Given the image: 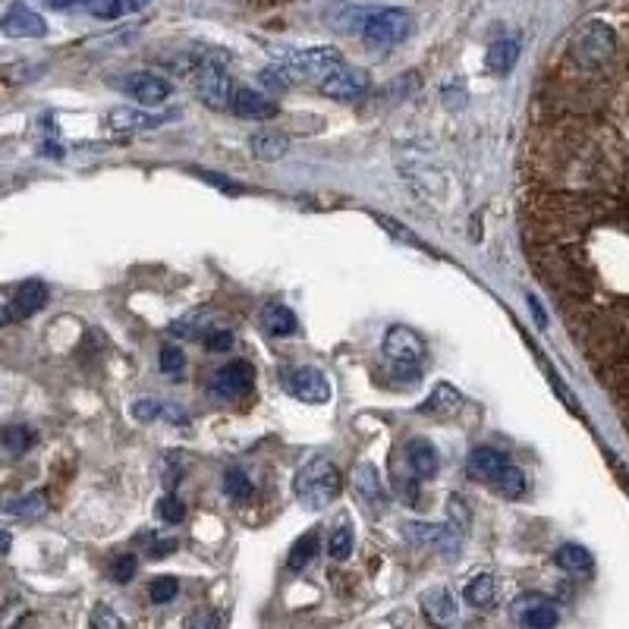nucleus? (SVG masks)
I'll use <instances>...</instances> for the list:
<instances>
[{"label": "nucleus", "mask_w": 629, "mask_h": 629, "mask_svg": "<svg viewBox=\"0 0 629 629\" xmlns=\"http://www.w3.org/2000/svg\"><path fill=\"white\" fill-rule=\"evenodd\" d=\"M343 488L340 469L328 460V457H315L306 466H299L296 479H293V491L302 504L309 510H324L337 501V494Z\"/></svg>", "instance_id": "f257e3e1"}, {"label": "nucleus", "mask_w": 629, "mask_h": 629, "mask_svg": "<svg viewBox=\"0 0 629 629\" xmlns=\"http://www.w3.org/2000/svg\"><path fill=\"white\" fill-rule=\"evenodd\" d=\"M614 54H617V35L611 26L601 23V19H592V23L579 26L570 38V57L585 73L604 70L607 63L614 60Z\"/></svg>", "instance_id": "f03ea898"}, {"label": "nucleus", "mask_w": 629, "mask_h": 629, "mask_svg": "<svg viewBox=\"0 0 629 629\" xmlns=\"http://www.w3.org/2000/svg\"><path fill=\"white\" fill-rule=\"evenodd\" d=\"M195 92L199 98L214 107V111H224L230 107V76H227V54H205L195 67Z\"/></svg>", "instance_id": "7ed1b4c3"}, {"label": "nucleus", "mask_w": 629, "mask_h": 629, "mask_svg": "<svg viewBox=\"0 0 629 629\" xmlns=\"http://www.w3.org/2000/svg\"><path fill=\"white\" fill-rule=\"evenodd\" d=\"M409 32H412V16L397 7L372 10L365 16V26H362L365 45H372V48H394Z\"/></svg>", "instance_id": "20e7f679"}, {"label": "nucleus", "mask_w": 629, "mask_h": 629, "mask_svg": "<svg viewBox=\"0 0 629 629\" xmlns=\"http://www.w3.org/2000/svg\"><path fill=\"white\" fill-rule=\"evenodd\" d=\"M284 67L290 70V76L296 79V82H309V79H324L328 73H334L340 63H343V57H340V51L337 48H309V51H290V54H284Z\"/></svg>", "instance_id": "39448f33"}, {"label": "nucleus", "mask_w": 629, "mask_h": 629, "mask_svg": "<svg viewBox=\"0 0 629 629\" xmlns=\"http://www.w3.org/2000/svg\"><path fill=\"white\" fill-rule=\"evenodd\" d=\"M425 353H428V346H425L422 334L412 328H403V324L390 328L384 337V356L390 365H422Z\"/></svg>", "instance_id": "423d86ee"}, {"label": "nucleus", "mask_w": 629, "mask_h": 629, "mask_svg": "<svg viewBox=\"0 0 629 629\" xmlns=\"http://www.w3.org/2000/svg\"><path fill=\"white\" fill-rule=\"evenodd\" d=\"M252 381H255V368H252V362H246V359H233V362H227V365H221L218 372H214V378H211V394L214 397H221V400H236V397H243L246 390L252 387Z\"/></svg>", "instance_id": "0eeeda50"}, {"label": "nucleus", "mask_w": 629, "mask_h": 629, "mask_svg": "<svg viewBox=\"0 0 629 629\" xmlns=\"http://www.w3.org/2000/svg\"><path fill=\"white\" fill-rule=\"evenodd\" d=\"M368 85H372V79H368L365 70H353L346 67V63H340L334 73L321 79V92L334 101H356L368 92Z\"/></svg>", "instance_id": "6e6552de"}, {"label": "nucleus", "mask_w": 629, "mask_h": 629, "mask_svg": "<svg viewBox=\"0 0 629 629\" xmlns=\"http://www.w3.org/2000/svg\"><path fill=\"white\" fill-rule=\"evenodd\" d=\"M284 384H287L290 394L296 400H302V403L318 406V403H328L331 400V384H328V378L318 372V368L299 365V368H293V372L287 375Z\"/></svg>", "instance_id": "1a4fd4ad"}, {"label": "nucleus", "mask_w": 629, "mask_h": 629, "mask_svg": "<svg viewBox=\"0 0 629 629\" xmlns=\"http://www.w3.org/2000/svg\"><path fill=\"white\" fill-rule=\"evenodd\" d=\"M0 32L7 38H45L48 23H45V16H38L32 7L13 4L4 16H0Z\"/></svg>", "instance_id": "9d476101"}, {"label": "nucleus", "mask_w": 629, "mask_h": 629, "mask_svg": "<svg viewBox=\"0 0 629 629\" xmlns=\"http://www.w3.org/2000/svg\"><path fill=\"white\" fill-rule=\"evenodd\" d=\"M353 491H356V497L359 501L372 510V513H381V510H387V491H384V479L378 475V469H375V463H359L356 469H353Z\"/></svg>", "instance_id": "9b49d317"}, {"label": "nucleus", "mask_w": 629, "mask_h": 629, "mask_svg": "<svg viewBox=\"0 0 629 629\" xmlns=\"http://www.w3.org/2000/svg\"><path fill=\"white\" fill-rule=\"evenodd\" d=\"M170 120V114H151L139 111V107H114L107 111L104 123L114 129V133H148V129H158Z\"/></svg>", "instance_id": "f8f14e48"}, {"label": "nucleus", "mask_w": 629, "mask_h": 629, "mask_svg": "<svg viewBox=\"0 0 629 629\" xmlns=\"http://www.w3.org/2000/svg\"><path fill=\"white\" fill-rule=\"evenodd\" d=\"M513 617L523 623L526 629H551L557 626V611H554V604L548 598H541V595H523V598H516L513 604Z\"/></svg>", "instance_id": "ddd939ff"}, {"label": "nucleus", "mask_w": 629, "mask_h": 629, "mask_svg": "<svg viewBox=\"0 0 629 629\" xmlns=\"http://www.w3.org/2000/svg\"><path fill=\"white\" fill-rule=\"evenodd\" d=\"M126 92L145 107H158L161 101L170 98V82L158 73H133L126 79Z\"/></svg>", "instance_id": "4468645a"}, {"label": "nucleus", "mask_w": 629, "mask_h": 629, "mask_svg": "<svg viewBox=\"0 0 629 629\" xmlns=\"http://www.w3.org/2000/svg\"><path fill=\"white\" fill-rule=\"evenodd\" d=\"M230 107H233L236 117H246V120H271V117H277V104L268 95L255 92V89H236L233 98H230Z\"/></svg>", "instance_id": "2eb2a0df"}, {"label": "nucleus", "mask_w": 629, "mask_h": 629, "mask_svg": "<svg viewBox=\"0 0 629 629\" xmlns=\"http://www.w3.org/2000/svg\"><path fill=\"white\" fill-rule=\"evenodd\" d=\"M507 463L510 460L504 457L501 450H494V447H475L469 453V460H466V472H469V479H475V482H494Z\"/></svg>", "instance_id": "dca6fc26"}, {"label": "nucleus", "mask_w": 629, "mask_h": 629, "mask_svg": "<svg viewBox=\"0 0 629 629\" xmlns=\"http://www.w3.org/2000/svg\"><path fill=\"white\" fill-rule=\"evenodd\" d=\"M406 460H409V469L416 472L419 479H435L438 469H441V453L428 438H412L406 444Z\"/></svg>", "instance_id": "f3484780"}, {"label": "nucleus", "mask_w": 629, "mask_h": 629, "mask_svg": "<svg viewBox=\"0 0 629 629\" xmlns=\"http://www.w3.org/2000/svg\"><path fill=\"white\" fill-rule=\"evenodd\" d=\"M48 296H51V293H48V287H45V284H41V280H26V284L16 290L13 302H10L13 321L38 315L41 309L48 306Z\"/></svg>", "instance_id": "a211bd4d"}, {"label": "nucleus", "mask_w": 629, "mask_h": 629, "mask_svg": "<svg viewBox=\"0 0 629 629\" xmlns=\"http://www.w3.org/2000/svg\"><path fill=\"white\" fill-rule=\"evenodd\" d=\"M460 409H463V397H460V390L453 387V384H447V381L435 384V390H431L428 400L422 403V412H428V416H444V419L457 416Z\"/></svg>", "instance_id": "6ab92c4d"}, {"label": "nucleus", "mask_w": 629, "mask_h": 629, "mask_svg": "<svg viewBox=\"0 0 629 629\" xmlns=\"http://www.w3.org/2000/svg\"><path fill=\"white\" fill-rule=\"evenodd\" d=\"M372 13L368 7H356V4H334L324 10V19H328V26L346 35H362L365 26V16Z\"/></svg>", "instance_id": "aec40b11"}, {"label": "nucleus", "mask_w": 629, "mask_h": 629, "mask_svg": "<svg viewBox=\"0 0 629 629\" xmlns=\"http://www.w3.org/2000/svg\"><path fill=\"white\" fill-rule=\"evenodd\" d=\"M519 60V41L516 38H501L485 51V70L491 76H507Z\"/></svg>", "instance_id": "412c9836"}, {"label": "nucleus", "mask_w": 629, "mask_h": 629, "mask_svg": "<svg viewBox=\"0 0 629 629\" xmlns=\"http://www.w3.org/2000/svg\"><path fill=\"white\" fill-rule=\"evenodd\" d=\"M262 324L271 337H290L299 328V318L293 315V309H287L284 302H271L262 312Z\"/></svg>", "instance_id": "4be33fe9"}, {"label": "nucleus", "mask_w": 629, "mask_h": 629, "mask_svg": "<svg viewBox=\"0 0 629 629\" xmlns=\"http://www.w3.org/2000/svg\"><path fill=\"white\" fill-rule=\"evenodd\" d=\"M249 148H252V155L258 161H280L290 151V142L280 133H258V136L249 139Z\"/></svg>", "instance_id": "5701e85b"}, {"label": "nucleus", "mask_w": 629, "mask_h": 629, "mask_svg": "<svg viewBox=\"0 0 629 629\" xmlns=\"http://www.w3.org/2000/svg\"><path fill=\"white\" fill-rule=\"evenodd\" d=\"M422 607H425L428 620H435V623H447V620H453V614H457V601H453V595L447 589L425 592L422 595Z\"/></svg>", "instance_id": "b1692460"}, {"label": "nucleus", "mask_w": 629, "mask_h": 629, "mask_svg": "<svg viewBox=\"0 0 629 629\" xmlns=\"http://www.w3.org/2000/svg\"><path fill=\"white\" fill-rule=\"evenodd\" d=\"M315 554H318V532L312 529V532L299 535V538L293 541V548H290V554H287V570H293V573L306 570L309 563L315 560Z\"/></svg>", "instance_id": "393cba45"}, {"label": "nucleus", "mask_w": 629, "mask_h": 629, "mask_svg": "<svg viewBox=\"0 0 629 629\" xmlns=\"http://www.w3.org/2000/svg\"><path fill=\"white\" fill-rule=\"evenodd\" d=\"M463 598H466V604H472V607H488V604L497 598V582H494V576H488V573L472 576L469 585L463 589Z\"/></svg>", "instance_id": "a878e982"}, {"label": "nucleus", "mask_w": 629, "mask_h": 629, "mask_svg": "<svg viewBox=\"0 0 629 629\" xmlns=\"http://www.w3.org/2000/svg\"><path fill=\"white\" fill-rule=\"evenodd\" d=\"M48 491H32L26 497H19V501H10L4 510L19 516V519H38V516H45L48 513Z\"/></svg>", "instance_id": "bb28decb"}, {"label": "nucleus", "mask_w": 629, "mask_h": 629, "mask_svg": "<svg viewBox=\"0 0 629 629\" xmlns=\"http://www.w3.org/2000/svg\"><path fill=\"white\" fill-rule=\"evenodd\" d=\"M491 485L501 491L504 497H510V501H519V497L526 494V475H523V469H516L513 463H507Z\"/></svg>", "instance_id": "cd10ccee"}, {"label": "nucleus", "mask_w": 629, "mask_h": 629, "mask_svg": "<svg viewBox=\"0 0 629 629\" xmlns=\"http://www.w3.org/2000/svg\"><path fill=\"white\" fill-rule=\"evenodd\" d=\"M554 560H557V567L567 573H589L592 570V554L582 545H563Z\"/></svg>", "instance_id": "c85d7f7f"}, {"label": "nucleus", "mask_w": 629, "mask_h": 629, "mask_svg": "<svg viewBox=\"0 0 629 629\" xmlns=\"http://www.w3.org/2000/svg\"><path fill=\"white\" fill-rule=\"evenodd\" d=\"M406 180L416 186V189H422V180L428 183V195H435V192H441V186H444V180H441V173L431 167L425 158H419L416 164H409L406 167Z\"/></svg>", "instance_id": "c756f323"}, {"label": "nucleus", "mask_w": 629, "mask_h": 629, "mask_svg": "<svg viewBox=\"0 0 629 629\" xmlns=\"http://www.w3.org/2000/svg\"><path fill=\"white\" fill-rule=\"evenodd\" d=\"M0 444H4L13 457H23V453L35 444V431L29 425H10L0 431Z\"/></svg>", "instance_id": "7c9ffc66"}, {"label": "nucleus", "mask_w": 629, "mask_h": 629, "mask_svg": "<svg viewBox=\"0 0 629 629\" xmlns=\"http://www.w3.org/2000/svg\"><path fill=\"white\" fill-rule=\"evenodd\" d=\"M252 479L246 472H240V469H230L227 475H224V494L230 497L233 504H246L249 497H252Z\"/></svg>", "instance_id": "2f4dec72"}, {"label": "nucleus", "mask_w": 629, "mask_h": 629, "mask_svg": "<svg viewBox=\"0 0 629 629\" xmlns=\"http://www.w3.org/2000/svg\"><path fill=\"white\" fill-rule=\"evenodd\" d=\"M328 554H331V560H337V563L350 560V554H353V529L346 526V523H340V526L331 532Z\"/></svg>", "instance_id": "473e14b6"}, {"label": "nucleus", "mask_w": 629, "mask_h": 629, "mask_svg": "<svg viewBox=\"0 0 629 629\" xmlns=\"http://www.w3.org/2000/svg\"><path fill=\"white\" fill-rule=\"evenodd\" d=\"M158 365H161V372L167 378L177 381L183 375V368H186V353L180 350V346H164L161 356H158Z\"/></svg>", "instance_id": "72a5a7b5"}, {"label": "nucleus", "mask_w": 629, "mask_h": 629, "mask_svg": "<svg viewBox=\"0 0 629 629\" xmlns=\"http://www.w3.org/2000/svg\"><path fill=\"white\" fill-rule=\"evenodd\" d=\"M155 513H158V519H164V523L177 526V523H183V519H186V504L180 501V497L167 494V497H161V501H158Z\"/></svg>", "instance_id": "f704fd0d"}, {"label": "nucleus", "mask_w": 629, "mask_h": 629, "mask_svg": "<svg viewBox=\"0 0 629 629\" xmlns=\"http://www.w3.org/2000/svg\"><path fill=\"white\" fill-rule=\"evenodd\" d=\"M148 595H151V601H155V604H170L173 598L180 595V582L173 579V576H161V579L151 582Z\"/></svg>", "instance_id": "c9c22d12"}, {"label": "nucleus", "mask_w": 629, "mask_h": 629, "mask_svg": "<svg viewBox=\"0 0 629 629\" xmlns=\"http://www.w3.org/2000/svg\"><path fill=\"white\" fill-rule=\"evenodd\" d=\"M262 82L268 85V89H277V92H287L296 85V79L290 76V70L284 67V63H274V67L262 70Z\"/></svg>", "instance_id": "e433bc0d"}, {"label": "nucleus", "mask_w": 629, "mask_h": 629, "mask_svg": "<svg viewBox=\"0 0 629 629\" xmlns=\"http://www.w3.org/2000/svg\"><path fill=\"white\" fill-rule=\"evenodd\" d=\"M82 7L98 19H117L126 13V0H85Z\"/></svg>", "instance_id": "4c0bfd02"}, {"label": "nucleus", "mask_w": 629, "mask_h": 629, "mask_svg": "<svg viewBox=\"0 0 629 629\" xmlns=\"http://www.w3.org/2000/svg\"><path fill=\"white\" fill-rule=\"evenodd\" d=\"M136 570H139L136 554H120V557L111 563V576H114V582H120V585H126L129 579H133Z\"/></svg>", "instance_id": "58836bf2"}, {"label": "nucleus", "mask_w": 629, "mask_h": 629, "mask_svg": "<svg viewBox=\"0 0 629 629\" xmlns=\"http://www.w3.org/2000/svg\"><path fill=\"white\" fill-rule=\"evenodd\" d=\"M205 350L208 353H230L233 350V334L230 331H211L205 337Z\"/></svg>", "instance_id": "ea45409f"}, {"label": "nucleus", "mask_w": 629, "mask_h": 629, "mask_svg": "<svg viewBox=\"0 0 629 629\" xmlns=\"http://www.w3.org/2000/svg\"><path fill=\"white\" fill-rule=\"evenodd\" d=\"M161 412H164V406L158 400H139V403H133V416L139 422H155Z\"/></svg>", "instance_id": "a19ab883"}, {"label": "nucleus", "mask_w": 629, "mask_h": 629, "mask_svg": "<svg viewBox=\"0 0 629 629\" xmlns=\"http://www.w3.org/2000/svg\"><path fill=\"white\" fill-rule=\"evenodd\" d=\"M92 626H123V620L107 604H98L95 614H92Z\"/></svg>", "instance_id": "79ce46f5"}, {"label": "nucleus", "mask_w": 629, "mask_h": 629, "mask_svg": "<svg viewBox=\"0 0 629 629\" xmlns=\"http://www.w3.org/2000/svg\"><path fill=\"white\" fill-rule=\"evenodd\" d=\"M173 551H177V538H158L155 545L148 548V557H151V560H164V557H170Z\"/></svg>", "instance_id": "37998d69"}, {"label": "nucleus", "mask_w": 629, "mask_h": 629, "mask_svg": "<svg viewBox=\"0 0 629 629\" xmlns=\"http://www.w3.org/2000/svg\"><path fill=\"white\" fill-rule=\"evenodd\" d=\"M170 334H173V337H195V334H199V328H195V318H180V321H173V324H170Z\"/></svg>", "instance_id": "c03bdc74"}, {"label": "nucleus", "mask_w": 629, "mask_h": 629, "mask_svg": "<svg viewBox=\"0 0 629 629\" xmlns=\"http://www.w3.org/2000/svg\"><path fill=\"white\" fill-rule=\"evenodd\" d=\"M397 488H400V494L406 497L409 504H416L419 501V485H416V479H397Z\"/></svg>", "instance_id": "a18cd8bd"}, {"label": "nucleus", "mask_w": 629, "mask_h": 629, "mask_svg": "<svg viewBox=\"0 0 629 629\" xmlns=\"http://www.w3.org/2000/svg\"><path fill=\"white\" fill-rule=\"evenodd\" d=\"M45 4H48L51 10H73V7H82L85 0H45Z\"/></svg>", "instance_id": "49530a36"}, {"label": "nucleus", "mask_w": 629, "mask_h": 629, "mask_svg": "<svg viewBox=\"0 0 629 629\" xmlns=\"http://www.w3.org/2000/svg\"><path fill=\"white\" fill-rule=\"evenodd\" d=\"M10 548H13V535H10V529L0 526V557L10 554Z\"/></svg>", "instance_id": "de8ad7c7"}, {"label": "nucleus", "mask_w": 629, "mask_h": 629, "mask_svg": "<svg viewBox=\"0 0 629 629\" xmlns=\"http://www.w3.org/2000/svg\"><path fill=\"white\" fill-rule=\"evenodd\" d=\"M10 321H13V312H10V306H7V302H0V328H7Z\"/></svg>", "instance_id": "09e8293b"}, {"label": "nucleus", "mask_w": 629, "mask_h": 629, "mask_svg": "<svg viewBox=\"0 0 629 629\" xmlns=\"http://www.w3.org/2000/svg\"><path fill=\"white\" fill-rule=\"evenodd\" d=\"M151 4V0H126V13H139Z\"/></svg>", "instance_id": "8fccbe9b"}, {"label": "nucleus", "mask_w": 629, "mask_h": 629, "mask_svg": "<svg viewBox=\"0 0 629 629\" xmlns=\"http://www.w3.org/2000/svg\"><path fill=\"white\" fill-rule=\"evenodd\" d=\"M529 302H532V315H535V318H538L541 324H545V312H541V306H538V299H529Z\"/></svg>", "instance_id": "3c124183"}]
</instances>
